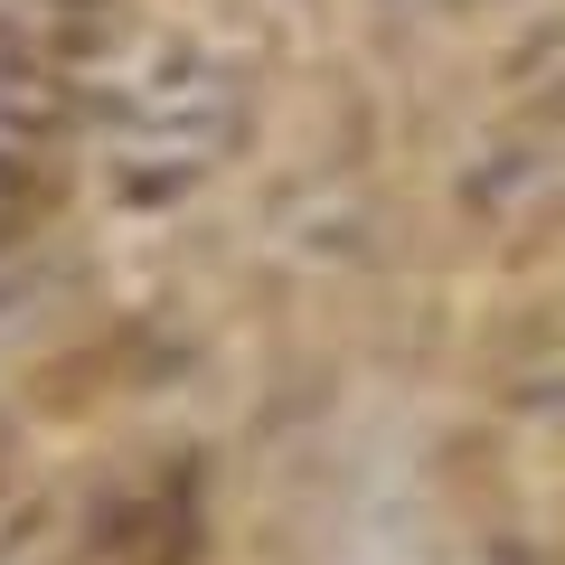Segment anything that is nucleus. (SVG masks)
I'll list each match as a JSON object with an SVG mask.
<instances>
[]
</instances>
